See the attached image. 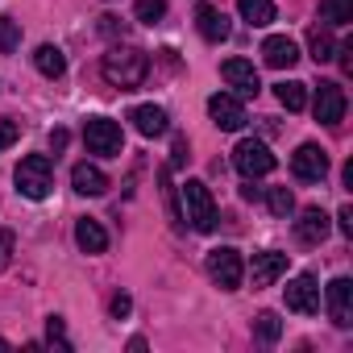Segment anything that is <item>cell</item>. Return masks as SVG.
Returning a JSON list of instances; mask_svg holds the SVG:
<instances>
[{
  "label": "cell",
  "instance_id": "1",
  "mask_svg": "<svg viewBox=\"0 0 353 353\" xmlns=\"http://www.w3.org/2000/svg\"><path fill=\"white\" fill-rule=\"evenodd\" d=\"M100 71H104V79H108L112 88L133 92V88L145 83V75H150V59H145V50H137V46H112V50L104 54Z\"/></svg>",
  "mask_w": 353,
  "mask_h": 353
},
{
  "label": "cell",
  "instance_id": "2",
  "mask_svg": "<svg viewBox=\"0 0 353 353\" xmlns=\"http://www.w3.org/2000/svg\"><path fill=\"white\" fill-rule=\"evenodd\" d=\"M17 192L26 196V200H46L50 196V188H54V166H50V158L46 154H30V158H21L17 162Z\"/></svg>",
  "mask_w": 353,
  "mask_h": 353
},
{
  "label": "cell",
  "instance_id": "3",
  "mask_svg": "<svg viewBox=\"0 0 353 353\" xmlns=\"http://www.w3.org/2000/svg\"><path fill=\"white\" fill-rule=\"evenodd\" d=\"M83 141H88V150L100 154V158H121V154H125V133H121V125L108 121V117H92V121L83 125Z\"/></svg>",
  "mask_w": 353,
  "mask_h": 353
},
{
  "label": "cell",
  "instance_id": "4",
  "mask_svg": "<svg viewBox=\"0 0 353 353\" xmlns=\"http://www.w3.org/2000/svg\"><path fill=\"white\" fill-rule=\"evenodd\" d=\"M183 204H188V221H192L196 233H212L216 229V200H212V192L200 179L183 183Z\"/></svg>",
  "mask_w": 353,
  "mask_h": 353
},
{
  "label": "cell",
  "instance_id": "5",
  "mask_svg": "<svg viewBox=\"0 0 353 353\" xmlns=\"http://www.w3.org/2000/svg\"><path fill=\"white\" fill-rule=\"evenodd\" d=\"M208 279L221 287V291H237L241 279H245V262L233 245H221V250H208Z\"/></svg>",
  "mask_w": 353,
  "mask_h": 353
},
{
  "label": "cell",
  "instance_id": "6",
  "mask_svg": "<svg viewBox=\"0 0 353 353\" xmlns=\"http://www.w3.org/2000/svg\"><path fill=\"white\" fill-rule=\"evenodd\" d=\"M233 166L245 174V179H262V174L274 170V154L266 150V141L245 137V141H237V150H233Z\"/></svg>",
  "mask_w": 353,
  "mask_h": 353
},
{
  "label": "cell",
  "instance_id": "7",
  "mask_svg": "<svg viewBox=\"0 0 353 353\" xmlns=\"http://www.w3.org/2000/svg\"><path fill=\"white\" fill-rule=\"evenodd\" d=\"M291 174L299 183H320L328 174V154L316 145V141H303L295 154H291Z\"/></svg>",
  "mask_w": 353,
  "mask_h": 353
},
{
  "label": "cell",
  "instance_id": "8",
  "mask_svg": "<svg viewBox=\"0 0 353 353\" xmlns=\"http://www.w3.org/2000/svg\"><path fill=\"white\" fill-rule=\"evenodd\" d=\"M208 117H212V125L225 129V133L245 129V104H241L233 92H216V96L208 100Z\"/></svg>",
  "mask_w": 353,
  "mask_h": 353
},
{
  "label": "cell",
  "instance_id": "9",
  "mask_svg": "<svg viewBox=\"0 0 353 353\" xmlns=\"http://www.w3.org/2000/svg\"><path fill=\"white\" fill-rule=\"evenodd\" d=\"M221 75H225V83L233 88V96H237V100H250V96H258V92H262V79H258L254 63H245V59H225Z\"/></svg>",
  "mask_w": 353,
  "mask_h": 353
},
{
  "label": "cell",
  "instance_id": "10",
  "mask_svg": "<svg viewBox=\"0 0 353 353\" xmlns=\"http://www.w3.org/2000/svg\"><path fill=\"white\" fill-rule=\"evenodd\" d=\"M345 88L341 83H320L316 88V100H312V112L320 125H341L345 121Z\"/></svg>",
  "mask_w": 353,
  "mask_h": 353
},
{
  "label": "cell",
  "instance_id": "11",
  "mask_svg": "<svg viewBox=\"0 0 353 353\" xmlns=\"http://www.w3.org/2000/svg\"><path fill=\"white\" fill-rule=\"evenodd\" d=\"M287 262H291V254H279V250H262V254H254V266H250L254 291H262V287H274V283L287 274Z\"/></svg>",
  "mask_w": 353,
  "mask_h": 353
},
{
  "label": "cell",
  "instance_id": "12",
  "mask_svg": "<svg viewBox=\"0 0 353 353\" xmlns=\"http://www.w3.org/2000/svg\"><path fill=\"white\" fill-rule=\"evenodd\" d=\"M324 307H328L336 328H349L353 324V283L349 279H332L328 291H324Z\"/></svg>",
  "mask_w": 353,
  "mask_h": 353
},
{
  "label": "cell",
  "instance_id": "13",
  "mask_svg": "<svg viewBox=\"0 0 353 353\" xmlns=\"http://www.w3.org/2000/svg\"><path fill=\"white\" fill-rule=\"evenodd\" d=\"M287 307L299 312V316H316L320 312V287H316L312 274H295L287 283Z\"/></svg>",
  "mask_w": 353,
  "mask_h": 353
},
{
  "label": "cell",
  "instance_id": "14",
  "mask_svg": "<svg viewBox=\"0 0 353 353\" xmlns=\"http://www.w3.org/2000/svg\"><path fill=\"white\" fill-rule=\"evenodd\" d=\"M262 63H266V67H274V71H287V67H295V63H299V46H295L287 34H274V38H266V42H262Z\"/></svg>",
  "mask_w": 353,
  "mask_h": 353
},
{
  "label": "cell",
  "instance_id": "15",
  "mask_svg": "<svg viewBox=\"0 0 353 353\" xmlns=\"http://www.w3.org/2000/svg\"><path fill=\"white\" fill-rule=\"evenodd\" d=\"M328 216H324V208H303L299 212V221H295V241L299 245H320L324 237H328Z\"/></svg>",
  "mask_w": 353,
  "mask_h": 353
},
{
  "label": "cell",
  "instance_id": "16",
  "mask_svg": "<svg viewBox=\"0 0 353 353\" xmlns=\"http://www.w3.org/2000/svg\"><path fill=\"white\" fill-rule=\"evenodd\" d=\"M129 121H133V129H137L141 137H162V133L170 129V117H166V108H158V104H137V108L129 112Z\"/></svg>",
  "mask_w": 353,
  "mask_h": 353
},
{
  "label": "cell",
  "instance_id": "17",
  "mask_svg": "<svg viewBox=\"0 0 353 353\" xmlns=\"http://www.w3.org/2000/svg\"><path fill=\"white\" fill-rule=\"evenodd\" d=\"M71 188H75L79 196H104V192H108V174H104L100 166H92V162H79V166L71 170Z\"/></svg>",
  "mask_w": 353,
  "mask_h": 353
},
{
  "label": "cell",
  "instance_id": "18",
  "mask_svg": "<svg viewBox=\"0 0 353 353\" xmlns=\"http://www.w3.org/2000/svg\"><path fill=\"white\" fill-rule=\"evenodd\" d=\"M196 30L204 34V42H225L229 38V17L212 5H200L196 9Z\"/></svg>",
  "mask_w": 353,
  "mask_h": 353
},
{
  "label": "cell",
  "instance_id": "19",
  "mask_svg": "<svg viewBox=\"0 0 353 353\" xmlns=\"http://www.w3.org/2000/svg\"><path fill=\"white\" fill-rule=\"evenodd\" d=\"M75 245H79L83 254H104V250H108V233H104V225L92 221V216L75 221Z\"/></svg>",
  "mask_w": 353,
  "mask_h": 353
},
{
  "label": "cell",
  "instance_id": "20",
  "mask_svg": "<svg viewBox=\"0 0 353 353\" xmlns=\"http://www.w3.org/2000/svg\"><path fill=\"white\" fill-rule=\"evenodd\" d=\"M274 96H279V104H283L287 112H303V108H307V83H299V79L274 83Z\"/></svg>",
  "mask_w": 353,
  "mask_h": 353
},
{
  "label": "cell",
  "instance_id": "21",
  "mask_svg": "<svg viewBox=\"0 0 353 353\" xmlns=\"http://www.w3.org/2000/svg\"><path fill=\"white\" fill-rule=\"evenodd\" d=\"M34 67H38L46 79H63L67 59H63V50H59V46H38V50H34Z\"/></svg>",
  "mask_w": 353,
  "mask_h": 353
},
{
  "label": "cell",
  "instance_id": "22",
  "mask_svg": "<svg viewBox=\"0 0 353 353\" xmlns=\"http://www.w3.org/2000/svg\"><path fill=\"white\" fill-rule=\"evenodd\" d=\"M237 9L254 30H266L274 21V0H237Z\"/></svg>",
  "mask_w": 353,
  "mask_h": 353
},
{
  "label": "cell",
  "instance_id": "23",
  "mask_svg": "<svg viewBox=\"0 0 353 353\" xmlns=\"http://www.w3.org/2000/svg\"><path fill=\"white\" fill-rule=\"evenodd\" d=\"M307 50H312V59H316V63H332L336 42H332V34H328L324 26H316V30L307 34Z\"/></svg>",
  "mask_w": 353,
  "mask_h": 353
},
{
  "label": "cell",
  "instance_id": "24",
  "mask_svg": "<svg viewBox=\"0 0 353 353\" xmlns=\"http://www.w3.org/2000/svg\"><path fill=\"white\" fill-rule=\"evenodd\" d=\"M320 17L328 26H349L353 21V0H320Z\"/></svg>",
  "mask_w": 353,
  "mask_h": 353
},
{
  "label": "cell",
  "instance_id": "25",
  "mask_svg": "<svg viewBox=\"0 0 353 353\" xmlns=\"http://www.w3.org/2000/svg\"><path fill=\"white\" fill-rule=\"evenodd\" d=\"M266 208H270L279 221H287V216L295 212V196H291V188H270V192H266Z\"/></svg>",
  "mask_w": 353,
  "mask_h": 353
},
{
  "label": "cell",
  "instance_id": "26",
  "mask_svg": "<svg viewBox=\"0 0 353 353\" xmlns=\"http://www.w3.org/2000/svg\"><path fill=\"white\" fill-rule=\"evenodd\" d=\"M254 332H258V341L274 345V341L283 336V320H279L274 312H258V320H254Z\"/></svg>",
  "mask_w": 353,
  "mask_h": 353
},
{
  "label": "cell",
  "instance_id": "27",
  "mask_svg": "<svg viewBox=\"0 0 353 353\" xmlns=\"http://www.w3.org/2000/svg\"><path fill=\"white\" fill-rule=\"evenodd\" d=\"M158 183H162V200H166V212H170L174 229H183V212H179V200H174V183H170V166L158 170Z\"/></svg>",
  "mask_w": 353,
  "mask_h": 353
},
{
  "label": "cell",
  "instance_id": "28",
  "mask_svg": "<svg viewBox=\"0 0 353 353\" xmlns=\"http://www.w3.org/2000/svg\"><path fill=\"white\" fill-rule=\"evenodd\" d=\"M133 17H137L141 26H158V21L166 17V0H137Z\"/></svg>",
  "mask_w": 353,
  "mask_h": 353
},
{
  "label": "cell",
  "instance_id": "29",
  "mask_svg": "<svg viewBox=\"0 0 353 353\" xmlns=\"http://www.w3.org/2000/svg\"><path fill=\"white\" fill-rule=\"evenodd\" d=\"M21 42V26L13 17H0V54H13Z\"/></svg>",
  "mask_w": 353,
  "mask_h": 353
},
{
  "label": "cell",
  "instance_id": "30",
  "mask_svg": "<svg viewBox=\"0 0 353 353\" xmlns=\"http://www.w3.org/2000/svg\"><path fill=\"white\" fill-rule=\"evenodd\" d=\"M46 336H50V345H59L63 353H71V341H67V324H63V316H50V320H46Z\"/></svg>",
  "mask_w": 353,
  "mask_h": 353
},
{
  "label": "cell",
  "instance_id": "31",
  "mask_svg": "<svg viewBox=\"0 0 353 353\" xmlns=\"http://www.w3.org/2000/svg\"><path fill=\"white\" fill-rule=\"evenodd\" d=\"M17 137H21V125L13 117H0V150H9Z\"/></svg>",
  "mask_w": 353,
  "mask_h": 353
},
{
  "label": "cell",
  "instance_id": "32",
  "mask_svg": "<svg viewBox=\"0 0 353 353\" xmlns=\"http://www.w3.org/2000/svg\"><path fill=\"white\" fill-rule=\"evenodd\" d=\"M332 59H341V71L353 75V42H341V46L332 50Z\"/></svg>",
  "mask_w": 353,
  "mask_h": 353
},
{
  "label": "cell",
  "instance_id": "33",
  "mask_svg": "<svg viewBox=\"0 0 353 353\" xmlns=\"http://www.w3.org/2000/svg\"><path fill=\"white\" fill-rule=\"evenodd\" d=\"M13 262V233H0V270H9Z\"/></svg>",
  "mask_w": 353,
  "mask_h": 353
},
{
  "label": "cell",
  "instance_id": "34",
  "mask_svg": "<svg viewBox=\"0 0 353 353\" xmlns=\"http://www.w3.org/2000/svg\"><path fill=\"white\" fill-rule=\"evenodd\" d=\"M192 154H188V137H174V150H170V166H183Z\"/></svg>",
  "mask_w": 353,
  "mask_h": 353
},
{
  "label": "cell",
  "instance_id": "35",
  "mask_svg": "<svg viewBox=\"0 0 353 353\" xmlns=\"http://www.w3.org/2000/svg\"><path fill=\"white\" fill-rule=\"evenodd\" d=\"M336 229H341L345 237H353V208H349V204H345V208L336 212Z\"/></svg>",
  "mask_w": 353,
  "mask_h": 353
},
{
  "label": "cell",
  "instance_id": "36",
  "mask_svg": "<svg viewBox=\"0 0 353 353\" xmlns=\"http://www.w3.org/2000/svg\"><path fill=\"white\" fill-rule=\"evenodd\" d=\"M129 307H133V299H129L125 291H121V295H112V316H117V320H121V316H129Z\"/></svg>",
  "mask_w": 353,
  "mask_h": 353
},
{
  "label": "cell",
  "instance_id": "37",
  "mask_svg": "<svg viewBox=\"0 0 353 353\" xmlns=\"http://www.w3.org/2000/svg\"><path fill=\"white\" fill-rule=\"evenodd\" d=\"M100 34H121V21H117L112 13H104V17H100Z\"/></svg>",
  "mask_w": 353,
  "mask_h": 353
},
{
  "label": "cell",
  "instance_id": "38",
  "mask_svg": "<svg viewBox=\"0 0 353 353\" xmlns=\"http://www.w3.org/2000/svg\"><path fill=\"white\" fill-rule=\"evenodd\" d=\"M67 145V129H50V150H63Z\"/></svg>",
  "mask_w": 353,
  "mask_h": 353
},
{
  "label": "cell",
  "instance_id": "39",
  "mask_svg": "<svg viewBox=\"0 0 353 353\" xmlns=\"http://www.w3.org/2000/svg\"><path fill=\"white\" fill-rule=\"evenodd\" d=\"M241 196H245V200H262V188H254V179H245V188H241Z\"/></svg>",
  "mask_w": 353,
  "mask_h": 353
},
{
  "label": "cell",
  "instance_id": "40",
  "mask_svg": "<svg viewBox=\"0 0 353 353\" xmlns=\"http://www.w3.org/2000/svg\"><path fill=\"white\" fill-rule=\"evenodd\" d=\"M0 349H9V341H5V336H0Z\"/></svg>",
  "mask_w": 353,
  "mask_h": 353
}]
</instances>
